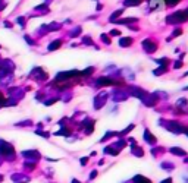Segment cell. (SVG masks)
<instances>
[{
	"mask_svg": "<svg viewBox=\"0 0 188 183\" xmlns=\"http://www.w3.org/2000/svg\"><path fill=\"white\" fill-rule=\"evenodd\" d=\"M185 21H188V9H185V10H178L174 15H169L168 18H166L168 24H181V22H185Z\"/></svg>",
	"mask_w": 188,
	"mask_h": 183,
	"instance_id": "6da1fadb",
	"label": "cell"
},
{
	"mask_svg": "<svg viewBox=\"0 0 188 183\" xmlns=\"http://www.w3.org/2000/svg\"><path fill=\"white\" fill-rule=\"evenodd\" d=\"M143 48L146 50L147 53H155L156 50H157V46H156V43H153L151 40H144L143 41Z\"/></svg>",
	"mask_w": 188,
	"mask_h": 183,
	"instance_id": "7a4b0ae2",
	"label": "cell"
},
{
	"mask_svg": "<svg viewBox=\"0 0 188 183\" xmlns=\"http://www.w3.org/2000/svg\"><path fill=\"white\" fill-rule=\"evenodd\" d=\"M75 75H81V72L78 71H71V72H61L57 73V76H56V81H63V79H68V78H72Z\"/></svg>",
	"mask_w": 188,
	"mask_h": 183,
	"instance_id": "3957f363",
	"label": "cell"
},
{
	"mask_svg": "<svg viewBox=\"0 0 188 183\" xmlns=\"http://www.w3.org/2000/svg\"><path fill=\"white\" fill-rule=\"evenodd\" d=\"M168 128H169V131L175 132V133H181V132L184 131V129H182V128H181V126H179L178 123H176V122H170Z\"/></svg>",
	"mask_w": 188,
	"mask_h": 183,
	"instance_id": "277c9868",
	"label": "cell"
},
{
	"mask_svg": "<svg viewBox=\"0 0 188 183\" xmlns=\"http://www.w3.org/2000/svg\"><path fill=\"white\" fill-rule=\"evenodd\" d=\"M113 84V81L112 79H109V78H100V79H97V85L99 86H103V85H112Z\"/></svg>",
	"mask_w": 188,
	"mask_h": 183,
	"instance_id": "5b68a950",
	"label": "cell"
},
{
	"mask_svg": "<svg viewBox=\"0 0 188 183\" xmlns=\"http://www.w3.org/2000/svg\"><path fill=\"white\" fill-rule=\"evenodd\" d=\"M61 46H62V41H61V40H56L54 43H50V44H49V50H50V51H53V50H57V48H59Z\"/></svg>",
	"mask_w": 188,
	"mask_h": 183,
	"instance_id": "8992f818",
	"label": "cell"
},
{
	"mask_svg": "<svg viewBox=\"0 0 188 183\" xmlns=\"http://www.w3.org/2000/svg\"><path fill=\"white\" fill-rule=\"evenodd\" d=\"M144 139H146V141H148V142H150L151 145H155V144H156V138H155V136H151V133H150L148 131L144 132Z\"/></svg>",
	"mask_w": 188,
	"mask_h": 183,
	"instance_id": "52a82bcc",
	"label": "cell"
},
{
	"mask_svg": "<svg viewBox=\"0 0 188 183\" xmlns=\"http://www.w3.org/2000/svg\"><path fill=\"white\" fill-rule=\"evenodd\" d=\"M132 44V38H129V37H127V38H122L121 41H119V46L121 47H129Z\"/></svg>",
	"mask_w": 188,
	"mask_h": 183,
	"instance_id": "ba28073f",
	"label": "cell"
},
{
	"mask_svg": "<svg viewBox=\"0 0 188 183\" xmlns=\"http://www.w3.org/2000/svg\"><path fill=\"white\" fill-rule=\"evenodd\" d=\"M123 13V9H119V10H116L115 13H112L110 15V18H109V21L110 22H115V21H118V18H119V15H122Z\"/></svg>",
	"mask_w": 188,
	"mask_h": 183,
	"instance_id": "9c48e42d",
	"label": "cell"
},
{
	"mask_svg": "<svg viewBox=\"0 0 188 183\" xmlns=\"http://www.w3.org/2000/svg\"><path fill=\"white\" fill-rule=\"evenodd\" d=\"M141 2L143 0H125L123 5L125 6H138V5H141Z\"/></svg>",
	"mask_w": 188,
	"mask_h": 183,
	"instance_id": "30bf717a",
	"label": "cell"
},
{
	"mask_svg": "<svg viewBox=\"0 0 188 183\" xmlns=\"http://www.w3.org/2000/svg\"><path fill=\"white\" fill-rule=\"evenodd\" d=\"M134 182L135 183H151L148 179H146V177H143V176H135L134 177Z\"/></svg>",
	"mask_w": 188,
	"mask_h": 183,
	"instance_id": "8fae6325",
	"label": "cell"
},
{
	"mask_svg": "<svg viewBox=\"0 0 188 183\" xmlns=\"http://www.w3.org/2000/svg\"><path fill=\"white\" fill-rule=\"evenodd\" d=\"M115 22L116 24H131V22H137V19L135 18H127V19H118Z\"/></svg>",
	"mask_w": 188,
	"mask_h": 183,
	"instance_id": "7c38bea8",
	"label": "cell"
},
{
	"mask_svg": "<svg viewBox=\"0 0 188 183\" xmlns=\"http://www.w3.org/2000/svg\"><path fill=\"white\" fill-rule=\"evenodd\" d=\"M170 152H172V154H176V155H187V152H185V151L184 150H179V148H170Z\"/></svg>",
	"mask_w": 188,
	"mask_h": 183,
	"instance_id": "4fadbf2b",
	"label": "cell"
},
{
	"mask_svg": "<svg viewBox=\"0 0 188 183\" xmlns=\"http://www.w3.org/2000/svg\"><path fill=\"white\" fill-rule=\"evenodd\" d=\"M159 5H162V0H151V2H150V6H151V9L157 7Z\"/></svg>",
	"mask_w": 188,
	"mask_h": 183,
	"instance_id": "5bb4252c",
	"label": "cell"
},
{
	"mask_svg": "<svg viewBox=\"0 0 188 183\" xmlns=\"http://www.w3.org/2000/svg\"><path fill=\"white\" fill-rule=\"evenodd\" d=\"M165 2L168 3L169 6H175V5H176V3H178L179 0H165Z\"/></svg>",
	"mask_w": 188,
	"mask_h": 183,
	"instance_id": "9a60e30c",
	"label": "cell"
},
{
	"mask_svg": "<svg viewBox=\"0 0 188 183\" xmlns=\"http://www.w3.org/2000/svg\"><path fill=\"white\" fill-rule=\"evenodd\" d=\"M101 40H103V43H104V44H110V40L108 38V35H104V34H103V35H101Z\"/></svg>",
	"mask_w": 188,
	"mask_h": 183,
	"instance_id": "2e32d148",
	"label": "cell"
},
{
	"mask_svg": "<svg viewBox=\"0 0 188 183\" xmlns=\"http://www.w3.org/2000/svg\"><path fill=\"white\" fill-rule=\"evenodd\" d=\"M80 32H81V28H76V29H74V31L71 32V37H75V35H78Z\"/></svg>",
	"mask_w": 188,
	"mask_h": 183,
	"instance_id": "e0dca14e",
	"label": "cell"
},
{
	"mask_svg": "<svg viewBox=\"0 0 188 183\" xmlns=\"http://www.w3.org/2000/svg\"><path fill=\"white\" fill-rule=\"evenodd\" d=\"M56 135H69V131H68V129H62V131L57 132Z\"/></svg>",
	"mask_w": 188,
	"mask_h": 183,
	"instance_id": "ac0fdd59",
	"label": "cell"
},
{
	"mask_svg": "<svg viewBox=\"0 0 188 183\" xmlns=\"http://www.w3.org/2000/svg\"><path fill=\"white\" fill-rule=\"evenodd\" d=\"M163 72H166V67H160V69H157V71H155L156 75H157V73H163Z\"/></svg>",
	"mask_w": 188,
	"mask_h": 183,
	"instance_id": "d6986e66",
	"label": "cell"
},
{
	"mask_svg": "<svg viewBox=\"0 0 188 183\" xmlns=\"http://www.w3.org/2000/svg\"><path fill=\"white\" fill-rule=\"evenodd\" d=\"M181 66H182V62H179V60H178V62H175V69H179Z\"/></svg>",
	"mask_w": 188,
	"mask_h": 183,
	"instance_id": "ffe728a7",
	"label": "cell"
},
{
	"mask_svg": "<svg viewBox=\"0 0 188 183\" xmlns=\"http://www.w3.org/2000/svg\"><path fill=\"white\" fill-rule=\"evenodd\" d=\"M179 34H182V29H176L174 32V37H176V35H179Z\"/></svg>",
	"mask_w": 188,
	"mask_h": 183,
	"instance_id": "44dd1931",
	"label": "cell"
},
{
	"mask_svg": "<svg viewBox=\"0 0 188 183\" xmlns=\"http://www.w3.org/2000/svg\"><path fill=\"white\" fill-rule=\"evenodd\" d=\"M18 24H19L21 26H24V24H25V22H24V19H22V18H19V19H18Z\"/></svg>",
	"mask_w": 188,
	"mask_h": 183,
	"instance_id": "7402d4cb",
	"label": "cell"
},
{
	"mask_svg": "<svg viewBox=\"0 0 188 183\" xmlns=\"http://www.w3.org/2000/svg\"><path fill=\"white\" fill-rule=\"evenodd\" d=\"M84 43H85V44H91V41H90V38H88V37H85V38H84Z\"/></svg>",
	"mask_w": 188,
	"mask_h": 183,
	"instance_id": "603a6c76",
	"label": "cell"
},
{
	"mask_svg": "<svg viewBox=\"0 0 188 183\" xmlns=\"http://www.w3.org/2000/svg\"><path fill=\"white\" fill-rule=\"evenodd\" d=\"M110 35H119V31H116V29H113V31L110 32Z\"/></svg>",
	"mask_w": 188,
	"mask_h": 183,
	"instance_id": "cb8c5ba5",
	"label": "cell"
},
{
	"mask_svg": "<svg viewBox=\"0 0 188 183\" xmlns=\"http://www.w3.org/2000/svg\"><path fill=\"white\" fill-rule=\"evenodd\" d=\"M96 174H97V171H93V173H91V176H90V179H94V177H96Z\"/></svg>",
	"mask_w": 188,
	"mask_h": 183,
	"instance_id": "d4e9b609",
	"label": "cell"
},
{
	"mask_svg": "<svg viewBox=\"0 0 188 183\" xmlns=\"http://www.w3.org/2000/svg\"><path fill=\"white\" fill-rule=\"evenodd\" d=\"M162 183H172V179H165V182H162Z\"/></svg>",
	"mask_w": 188,
	"mask_h": 183,
	"instance_id": "484cf974",
	"label": "cell"
},
{
	"mask_svg": "<svg viewBox=\"0 0 188 183\" xmlns=\"http://www.w3.org/2000/svg\"><path fill=\"white\" fill-rule=\"evenodd\" d=\"M0 104H5V101H3V95L0 94Z\"/></svg>",
	"mask_w": 188,
	"mask_h": 183,
	"instance_id": "4316f807",
	"label": "cell"
},
{
	"mask_svg": "<svg viewBox=\"0 0 188 183\" xmlns=\"http://www.w3.org/2000/svg\"><path fill=\"white\" fill-rule=\"evenodd\" d=\"M5 26H7V28H10L12 25H10V22H5Z\"/></svg>",
	"mask_w": 188,
	"mask_h": 183,
	"instance_id": "83f0119b",
	"label": "cell"
},
{
	"mask_svg": "<svg viewBox=\"0 0 188 183\" xmlns=\"http://www.w3.org/2000/svg\"><path fill=\"white\" fill-rule=\"evenodd\" d=\"M72 183H80V182H75V180H74V182H72Z\"/></svg>",
	"mask_w": 188,
	"mask_h": 183,
	"instance_id": "f1b7e54d",
	"label": "cell"
},
{
	"mask_svg": "<svg viewBox=\"0 0 188 183\" xmlns=\"http://www.w3.org/2000/svg\"><path fill=\"white\" fill-rule=\"evenodd\" d=\"M185 132H187V135H188V129H187V131H185Z\"/></svg>",
	"mask_w": 188,
	"mask_h": 183,
	"instance_id": "f546056e",
	"label": "cell"
},
{
	"mask_svg": "<svg viewBox=\"0 0 188 183\" xmlns=\"http://www.w3.org/2000/svg\"><path fill=\"white\" fill-rule=\"evenodd\" d=\"M185 161H187V163H188V158H187V160H185Z\"/></svg>",
	"mask_w": 188,
	"mask_h": 183,
	"instance_id": "4dcf8cb0",
	"label": "cell"
},
{
	"mask_svg": "<svg viewBox=\"0 0 188 183\" xmlns=\"http://www.w3.org/2000/svg\"><path fill=\"white\" fill-rule=\"evenodd\" d=\"M0 65H2V63H0Z\"/></svg>",
	"mask_w": 188,
	"mask_h": 183,
	"instance_id": "1f68e13d",
	"label": "cell"
}]
</instances>
